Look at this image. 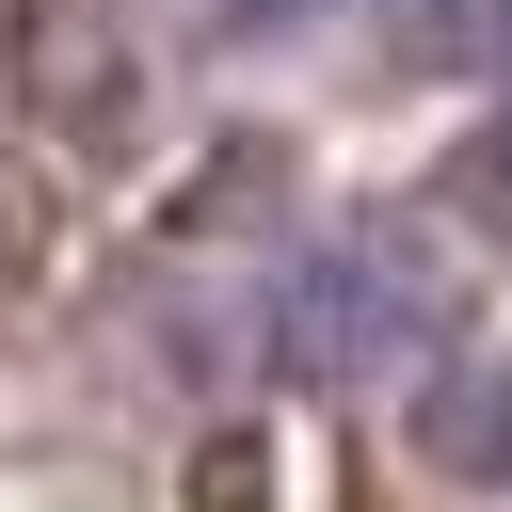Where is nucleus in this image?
Here are the masks:
<instances>
[{
    "label": "nucleus",
    "instance_id": "nucleus-2",
    "mask_svg": "<svg viewBox=\"0 0 512 512\" xmlns=\"http://www.w3.org/2000/svg\"><path fill=\"white\" fill-rule=\"evenodd\" d=\"M416 448H432L448 480H496V496H512V368H432V384H416Z\"/></svg>",
    "mask_w": 512,
    "mask_h": 512
},
{
    "label": "nucleus",
    "instance_id": "nucleus-1",
    "mask_svg": "<svg viewBox=\"0 0 512 512\" xmlns=\"http://www.w3.org/2000/svg\"><path fill=\"white\" fill-rule=\"evenodd\" d=\"M416 320H432V288H416L400 240H304V256L256 288V352H272V384H320V400L416 368Z\"/></svg>",
    "mask_w": 512,
    "mask_h": 512
}]
</instances>
